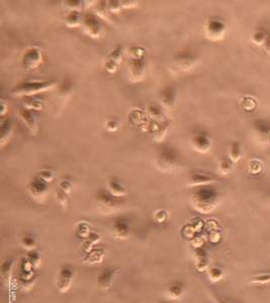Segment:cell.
<instances>
[{
	"label": "cell",
	"mask_w": 270,
	"mask_h": 303,
	"mask_svg": "<svg viewBox=\"0 0 270 303\" xmlns=\"http://www.w3.org/2000/svg\"><path fill=\"white\" fill-rule=\"evenodd\" d=\"M114 236L119 240H127L131 233L130 222L125 217H118L113 222Z\"/></svg>",
	"instance_id": "cell-15"
},
{
	"label": "cell",
	"mask_w": 270,
	"mask_h": 303,
	"mask_svg": "<svg viewBox=\"0 0 270 303\" xmlns=\"http://www.w3.org/2000/svg\"><path fill=\"white\" fill-rule=\"evenodd\" d=\"M13 263L14 261L12 259H8L4 261L1 265V277L3 281H8L11 277L12 269H13Z\"/></svg>",
	"instance_id": "cell-34"
},
{
	"label": "cell",
	"mask_w": 270,
	"mask_h": 303,
	"mask_svg": "<svg viewBox=\"0 0 270 303\" xmlns=\"http://www.w3.org/2000/svg\"><path fill=\"white\" fill-rule=\"evenodd\" d=\"M197 62L198 57L196 54L189 51H184L175 57L173 66L178 72H187L196 66Z\"/></svg>",
	"instance_id": "cell-8"
},
{
	"label": "cell",
	"mask_w": 270,
	"mask_h": 303,
	"mask_svg": "<svg viewBox=\"0 0 270 303\" xmlns=\"http://www.w3.org/2000/svg\"><path fill=\"white\" fill-rule=\"evenodd\" d=\"M64 7L69 11H81L83 7V1H64Z\"/></svg>",
	"instance_id": "cell-42"
},
{
	"label": "cell",
	"mask_w": 270,
	"mask_h": 303,
	"mask_svg": "<svg viewBox=\"0 0 270 303\" xmlns=\"http://www.w3.org/2000/svg\"><path fill=\"white\" fill-rule=\"evenodd\" d=\"M18 118L21 121L22 125L25 127V129L30 133V135L35 136L38 131V124L34 113L30 110L20 108L18 110Z\"/></svg>",
	"instance_id": "cell-12"
},
{
	"label": "cell",
	"mask_w": 270,
	"mask_h": 303,
	"mask_svg": "<svg viewBox=\"0 0 270 303\" xmlns=\"http://www.w3.org/2000/svg\"><path fill=\"white\" fill-rule=\"evenodd\" d=\"M267 32L263 29V28H258L256 29L252 34H251V37H250V41L253 45L257 46V47H260L262 48L265 41H266V37H267Z\"/></svg>",
	"instance_id": "cell-29"
},
{
	"label": "cell",
	"mask_w": 270,
	"mask_h": 303,
	"mask_svg": "<svg viewBox=\"0 0 270 303\" xmlns=\"http://www.w3.org/2000/svg\"><path fill=\"white\" fill-rule=\"evenodd\" d=\"M192 207L197 211L208 214L213 212L220 203V193L212 185L198 187L191 194Z\"/></svg>",
	"instance_id": "cell-1"
},
{
	"label": "cell",
	"mask_w": 270,
	"mask_h": 303,
	"mask_svg": "<svg viewBox=\"0 0 270 303\" xmlns=\"http://www.w3.org/2000/svg\"><path fill=\"white\" fill-rule=\"evenodd\" d=\"M125 54H126L125 48L123 46H117L109 53V55L107 56L106 59L109 60V61L114 62L115 64L120 65L123 62V60H124Z\"/></svg>",
	"instance_id": "cell-30"
},
{
	"label": "cell",
	"mask_w": 270,
	"mask_h": 303,
	"mask_svg": "<svg viewBox=\"0 0 270 303\" xmlns=\"http://www.w3.org/2000/svg\"><path fill=\"white\" fill-rule=\"evenodd\" d=\"M105 129L108 132H115L119 129V123L115 120H109L105 124Z\"/></svg>",
	"instance_id": "cell-46"
},
{
	"label": "cell",
	"mask_w": 270,
	"mask_h": 303,
	"mask_svg": "<svg viewBox=\"0 0 270 303\" xmlns=\"http://www.w3.org/2000/svg\"><path fill=\"white\" fill-rule=\"evenodd\" d=\"M35 176H37L38 178H41L42 180H44L47 183L52 182L54 180V178H55V174H54L53 170H51L49 168H43L41 170H38L36 172Z\"/></svg>",
	"instance_id": "cell-37"
},
{
	"label": "cell",
	"mask_w": 270,
	"mask_h": 303,
	"mask_svg": "<svg viewBox=\"0 0 270 303\" xmlns=\"http://www.w3.org/2000/svg\"><path fill=\"white\" fill-rule=\"evenodd\" d=\"M26 260L32 265L33 267H36L41 262V257H40V254L33 250V251L28 252V255L26 256Z\"/></svg>",
	"instance_id": "cell-43"
},
{
	"label": "cell",
	"mask_w": 270,
	"mask_h": 303,
	"mask_svg": "<svg viewBox=\"0 0 270 303\" xmlns=\"http://www.w3.org/2000/svg\"><path fill=\"white\" fill-rule=\"evenodd\" d=\"M82 20H83V15L81 14V11H69L64 18L65 25L69 28L81 26Z\"/></svg>",
	"instance_id": "cell-22"
},
{
	"label": "cell",
	"mask_w": 270,
	"mask_h": 303,
	"mask_svg": "<svg viewBox=\"0 0 270 303\" xmlns=\"http://www.w3.org/2000/svg\"><path fill=\"white\" fill-rule=\"evenodd\" d=\"M130 77L134 82H140L144 79L145 72H146V61L144 59L140 60H131L128 64Z\"/></svg>",
	"instance_id": "cell-14"
},
{
	"label": "cell",
	"mask_w": 270,
	"mask_h": 303,
	"mask_svg": "<svg viewBox=\"0 0 270 303\" xmlns=\"http://www.w3.org/2000/svg\"><path fill=\"white\" fill-rule=\"evenodd\" d=\"M145 54H146L145 49L140 46H134L129 50V57L131 60L144 59Z\"/></svg>",
	"instance_id": "cell-38"
},
{
	"label": "cell",
	"mask_w": 270,
	"mask_h": 303,
	"mask_svg": "<svg viewBox=\"0 0 270 303\" xmlns=\"http://www.w3.org/2000/svg\"><path fill=\"white\" fill-rule=\"evenodd\" d=\"M219 178L211 173L203 172V171H195L192 172L187 179V186L189 187H202L207 185H212L218 182Z\"/></svg>",
	"instance_id": "cell-9"
},
{
	"label": "cell",
	"mask_w": 270,
	"mask_h": 303,
	"mask_svg": "<svg viewBox=\"0 0 270 303\" xmlns=\"http://www.w3.org/2000/svg\"><path fill=\"white\" fill-rule=\"evenodd\" d=\"M45 107V101L35 97H25L22 103V108L30 111H40Z\"/></svg>",
	"instance_id": "cell-24"
},
{
	"label": "cell",
	"mask_w": 270,
	"mask_h": 303,
	"mask_svg": "<svg viewBox=\"0 0 270 303\" xmlns=\"http://www.w3.org/2000/svg\"><path fill=\"white\" fill-rule=\"evenodd\" d=\"M97 16L109 19V11L107 7V1H98L96 4V13Z\"/></svg>",
	"instance_id": "cell-39"
},
{
	"label": "cell",
	"mask_w": 270,
	"mask_h": 303,
	"mask_svg": "<svg viewBox=\"0 0 270 303\" xmlns=\"http://www.w3.org/2000/svg\"><path fill=\"white\" fill-rule=\"evenodd\" d=\"M119 268H106L103 270L98 278H97V285L102 290H108L111 288L113 284L114 275L118 273Z\"/></svg>",
	"instance_id": "cell-16"
},
{
	"label": "cell",
	"mask_w": 270,
	"mask_h": 303,
	"mask_svg": "<svg viewBox=\"0 0 270 303\" xmlns=\"http://www.w3.org/2000/svg\"><path fill=\"white\" fill-rule=\"evenodd\" d=\"M227 33V24L224 20L212 17L205 23V35L212 42H219L225 39Z\"/></svg>",
	"instance_id": "cell-5"
},
{
	"label": "cell",
	"mask_w": 270,
	"mask_h": 303,
	"mask_svg": "<svg viewBox=\"0 0 270 303\" xmlns=\"http://www.w3.org/2000/svg\"><path fill=\"white\" fill-rule=\"evenodd\" d=\"M146 115L155 123L164 122L163 111H162L161 107L156 104H149L146 108Z\"/></svg>",
	"instance_id": "cell-25"
},
{
	"label": "cell",
	"mask_w": 270,
	"mask_h": 303,
	"mask_svg": "<svg viewBox=\"0 0 270 303\" xmlns=\"http://www.w3.org/2000/svg\"><path fill=\"white\" fill-rule=\"evenodd\" d=\"M250 283L253 285H267L270 284V272H263L251 276Z\"/></svg>",
	"instance_id": "cell-32"
},
{
	"label": "cell",
	"mask_w": 270,
	"mask_h": 303,
	"mask_svg": "<svg viewBox=\"0 0 270 303\" xmlns=\"http://www.w3.org/2000/svg\"><path fill=\"white\" fill-rule=\"evenodd\" d=\"M58 188L62 189V190L64 192H66L67 194L70 195V193L72 192L73 190V182L70 178H62L60 181H59V184H58Z\"/></svg>",
	"instance_id": "cell-40"
},
{
	"label": "cell",
	"mask_w": 270,
	"mask_h": 303,
	"mask_svg": "<svg viewBox=\"0 0 270 303\" xmlns=\"http://www.w3.org/2000/svg\"><path fill=\"white\" fill-rule=\"evenodd\" d=\"M195 260H196V268L200 272H203L210 268V258L208 256V253L204 249H197Z\"/></svg>",
	"instance_id": "cell-21"
},
{
	"label": "cell",
	"mask_w": 270,
	"mask_h": 303,
	"mask_svg": "<svg viewBox=\"0 0 270 303\" xmlns=\"http://www.w3.org/2000/svg\"><path fill=\"white\" fill-rule=\"evenodd\" d=\"M263 51L268 55L270 56V32L267 34V37H266V41L262 47Z\"/></svg>",
	"instance_id": "cell-48"
},
{
	"label": "cell",
	"mask_w": 270,
	"mask_h": 303,
	"mask_svg": "<svg viewBox=\"0 0 270 303\" xmlns=\"http://www.w3.org/2000/svg\"><path fill=\"white\" fill-rule=\"evenodd\" d=\"M44 62V52L37 46L26 48L21 56V65L26 71H34Z\"/></svg>",
	"instance_id": "cell-3"
},
{
	"label": "cell",
	"mask_w": 270,
	"mask_h": 303,
	"mask_svg": "<svg viewBox=\"0 0 270 303\" xmlns=\"http://www.w3.org/2000/svg\"><path fill=\"white\" fill-rule=\"evenodd\" d=\"M20 244L23 248H25L26 250L29 251H33L36 247V243L34 238L30 235V234H25L24 236H22L21 240H20Z\"/></svg>",
	"instance_id": "cell-36"
},
{
	"label": "cell",
	"mask_w": 270,
	"mask_h": 303,
	"mask_svg": "<svg viewBox=\"0 0 270 303\" xmlns=\"http://www.w3.org/2000/svg\"><path fill=\"white\" fill-rule=\"evenodd\" d=\"M56 197H57V200L59 202V204L63 207V208H66L69 204V194H67L66 192H64L62 189L60 188H57L56 190Z\"/></svg>",
	"instance_id": "cell-41"
},
{
	"label": "cell",
	"mask_w": 270,
	"mask_h": 303,
	"mask_svg": "<svg viewBox=\"0 0 270 303\" xmlns=\"http://www.w3.org/2000/svg\"><path fill=\"white\" fill-rule=\"evenodd\" d=\"M96 201L105 210H113L121 206L120 198L112 196L107 190H100L96 195Z\"/></svg>",
	"instance_id": "cell-13"
},
{
	"label": "cell",
	"mask_w": 270,
	"mask_h": 303,
	"mask_svg": "<svg viewBox=\"0 0 270 303\" xmlns=\"http://www.w3.org/2000/svg\"><path fill=\"white\" fill-rule=\"evenodd\" d=\"M13 133V126L10 119H3L1 121V126H0V134H1V138H0V144L1 147H4V145L10 140Z\"/></svg>",
	"instance_id": "cell-20"
},
{
	"label": "cell",
	"mask_w": 270,
	"mask_h": 303,
	"mask_svg": "<svg viewBox=\"0 0 270 303\" xmlns=\"http://www.w3.org/2000/svg\"><path fill=\"white\" fill-rule=\"evenodd\" d=\"M160 99L162 102V105L166 109H172L173 106L176 103L177 100V91L176 88L173 86H167L164 88L161 92Z\"/></svg>",
	"instance_id": "cell-18"
},
{
	"label": "cell",
	"mask_w": 270,
	"mask_h": 303,
	"mask_svg": "<svg viewBox=\"0 0 270 303\" xmlns=\"http://www.w3.org/2000/svg\"><path fill=\"white\" fill-rule=\"evenodd\" d=\"M190 143L192 148L202 154L208 153L212 148V140L210 136L206 133H197L195 135H192L190 139Z\"/></svg>",
	"instance_id": "cell-10"
},
{
	"label": "cell",
	"mask_w": 270,
	"mask_h": 303,
	"mask_svg": "<svg viewBox=\"0 0 270 303\" xmlns=\"http://www.w3.org/2000/svg\"><path fill=\"white\" fill-rule=\"evenodd\" d=\"M211 303H216V302H215V301H214V302H211Z\"/></svg>",
	"instance_id": "cell-50"
},
{
	"label": "cell",
	"mask_w": 270,
	"mask_h": 303,
	"mask_svg": "<svg viewBox=\"0 0 270 303\" xmlns=\"http://www.w3.org/2000/svg\"><path fill=\"white\" fill-rule=\"evenodd\" d=\"M73 278H74V271L69 266H63L60 269L57 277V281H56L57 289L62 293L67 292L72 285Z\"/></svg>",
	"instance_id": "cell-11"
},
{
	"label": "cell",
	"mask_w": 270,
	"mask_h": 303,
	"mask_svg": "<svg viewBox=\"0 0 270 303\" xmlns=\"http://www.w3.org/2000/svg\"><path fill=\"white\" fill-rule=\"evenodd\" d=\"M56 86L57 82L55 81L30 80L17 84L10 90V95L12 97H33L36 94L53 90Z\"/></svg>",
	"instance_id": "cell-2"
},
{
	"label": "cell",
	"mask_w": 270,
	"mask_h": 303,
	"mask_svg": "<svg viewBox=\"0 0 270 303\" xmlns=\"http://www.w3.org/2000/svg\"><path fill=\"white\" fill-rule=\"evenodd\" d=\"M233 169V162L229 157H222L219 163V171L222 175H228Z\"/></svg>",
	"instance_id": "cell-35"
},
{
	"label": "cell",
	"mask_w": 270,
	"mask_h": 303,
	"mask_svg": "<svg viewBox=\"0 0 270 303\" xmlns=\"http://www.w3.org/2000/svg\"><path fill=\"white\" fill-rule=\"evenodd\" d=\"M107 191L114 197L123 198L128 194L126 187L117 179H110L107 183Z\"/></svg>",
	"instance_id": "cell-19"
},
{
	"label": "cell",
	"mask_w": 270,
	"mask_h": 303,
	"mask_svg": "<svg viewBox=\"0 0 270 303\" xmlns=\"http://www.w3.org/2000/svg\"><path fill=\"white\" fill-rule=\"evenodd\" d=\"M256 137L261 143L270 142V124L263 120H256L253 123Z\"/></svg>",
	"instance_id": "cell-17"
},
{
	"label": "cell",
	"mask_w": 270,
	"mask_h": 303,
	"mask_svg": "<svg viewBox=\"0 0 270 303\" xmlns=\"http://www.w3.org/2000/svg\"><path fill=\"white\" fill-rule=\"evenodd\" d=\"M119 66H120V65L115 64L114 62L109 61V60H107V59L105 60V62H104V64H103V67H104L105 71L108 72V73H110V74L117 72L118 69H119Z\"/></svg>",
	"instance_id": "cell-45"
},
{
	"label": "cell",
	"mask_w": 270,
	"mask_h": 303,
	"mask_svg": "<svg viewBox=\"0 0 270 303\" xmlns=\"http://www.w3.org/2000/svg\"><path fill=\"white\" fill-rule=\"evenodd\" d=\"M179 155L177 152L170 148H163L157 158V166L163 172H172L178 168Z\"/></svg>",
	"instance_id": "cell-4"
},
{
	"label": "cell",
	"mask_w": 270,
	"mask_h": 303,
	"mask_svg": "<svg viewBox=\"0 0 270 303\" xmlns=\"http://www.w3.org/2000/svg\"><path fill=\"white\" fill-rule=\"evenodd\" d=\"M104 258V251L102 249H93L91 252L86 254L82 263L84 265H96L100 264Z\"/></svg>",
	"instance_id": "cell-23"
},
{
	"label": "cell",
	"mask_w": 270,
	"mask_h": 303,
	"mask_svg": "<svg viewBox=\"0 0 270 303\" xmlns=\"http://www.w3.org/2000/svg\"><path fill=\"white\" fill-rule=\"evenodd\" d=\"M229 159L233 162V164H237L242 158V148L239 142H233L229 148Z\"/></svg>",
	"instance_id": "cell-26"
},
{
	"label": "cell",
	"mask_w": 270,
	"mask_h": 303,
	"mask_svg": "<svg viewBox=\"0 0 270 303\" xmlns=\"http://www.w3.org/2000/svg\"><path fill=\"white\" fill-rule=\"evenodd\" d=\"M207 273H208V277H209L210 281L213 283H217V282L221 281L225 276V271L223 270V268H221L219 266L210 267L207 270Z\"/></svg>",
	"instance_id": "cell-31"
},
{
	"label": "cell",
	"mask_w": 270,
	"mask_h": 303,
	"mask_svg": "<svg viewBox=\"0 0 270 303\" xmlns=\"http://www.w3.org/2000/svg\"><path fill=\"white\" fill-rule=\"evenodd\" d=\"M169 127H170V124L169 122H162V123H158L155 130L153 131V134H154V140H155L156 142H161L163 141V139L166 137L167 135V132L169 130Z\"/></svg>",
	"instance_id": "cell-28"
},
{
	"label": "cell",
	"mask_w": 270,
	"mask_h": 303,
	"mask_svg": "<svg viewBox=\"0 0 270 303\" xmlns=\"http://www.w3.org/2000/svg\"><path fill=\"white\" fill-rule=\"evenodd\" d=\"M81 27L83 31L92 39H97L102 33V25L99 17L93 12H86L83 15Z\"/></svg>",
	"instance_id": "cell-6"
},
{
	"label": "cell",
	"mask_w": 270,
	"mask_h": 303,
	"mask_svg": "<svg viewBox=\"0 0 270 303\" xmlns=\"http://www.w3.org/2000/svg\"><path fill=\"white\" fill-rule=\"evenodd\" d=\"M184 293V285L180 282H175L167 287L166 295L169 299L176 300L179 299Z\"/></svg>",
	"instance_id": "cell-27"
},
{
	"label": "cell",
	"mask_w": 270,
	"mask_h": 303,
	"mask_svg": "<svg viewBox=\"0 0 270 303\" xmlns=\"http://www.w3.org/2000/svg\"><path fill=\"white\" fill-rule=\"evenodd\" d=\"M213 299L216 303H241L239 301H236V300H233V299H229V298H223L221 296H216L214 295L213 296Z\"/></svg>",
	"instance_id": "cell-47"
},
{
	"label": "cell",
	"mask_w": 270,
	"mask_h": 303,
	"mask_svg": "<svg viewBox=\"0 0 270 303\" xmlns=\"http://www.w3.org/2000/svg\"><path fill=\"white\" fill-rule=\"evenodd\" d=\"M168 217H169V213L164 209H159L154 213V219H155V221H157L158 223H164L165 221L168 220Z\"/></svg>",
	"instance_id": "cell-44"
},
{
	"label": "cell",
	"mask_w": 270,
	"mask_h": 303,
	"mask_svg": "<svg viewBox=\"0 0 270 303\" xmlns=\"http://www.w3.org/2000/svg\"><path fill=\"white\" fill-rule=\"evenodd\" d=\"M91 229H90V225L85 222V221H80L77 223L76 225V235L78 236L79 238H82V239H87L89 237V235L91 234Z\"/></svg>",
	"instance_id": "cell-33"
},
{
	"label": "cell",
	"mask_w": 270,
	"mask_h": 303,
	"mask_svg": "<svg viewBox=\"0 0 270 303\" xmlns=\"http://www.w3.org/2000/svg\"><path fill=\"white\" fill-rule=\"evenodd\" d=\"M6 104H5V101L2 99L1 100V117H4L5 116V113H6Z\"/></svg>",
	"instance_id": "cell-49"
},
{
	"label": "cell",
	"mask_w": 270,
	"mask_h": 303,
	"mask_svg": "<svg viewBox=\"0 0 270 303\" xmlns=\"http://www.w3.org/2000/svg\"><path fill=\"white\" fill-rule=\"evenodd\" d=\"M27 191L33 199L45 198L49 192V183L45 182L37 176H34L27 184Z\"/></svg>",
	"instance_id": "cell-7"
}]
</instances>
